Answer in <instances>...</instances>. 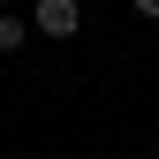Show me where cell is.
<instances>
[{"instance_id": "cell-1", "label": "cell", "mask_w": 159, "mask_h": 159, "mask_svg": "<svg viewBox=\"0 0 159 159\" xmlns=\"http://www.w3.org/2000/svg\"><path fill=\"white\" fill-rule=\"evenodd\" d=\"M30 30H46V38H76V30H84V8H76V0H38V8H30Z\"/></svg>"}, {"instance_id": "cell-2", "label": "cell", "mask_w": 159, "mask_h": 159, "mask_svg": "<svg viewBox=\"0 0 159 159\" xmlns=\"http://www.w3.org/2000/svg\"><path fill=\"white\" fill-rule=\"evenodd\" d=\"M23 38H30V23H23V15H8V8H0V53H15Z\"/></svg>"}, {"instance_id": "cell-3", "label": "cell", "mask_w": 159, "mask_h": 159, "mask_svg": "<svg viewBox=\"0 0 159 159\" xmlns=\"http://www.w3.org/2000/svg\"><path fill=\"white\" fill-rule=\"evenodd\" d=\"M136 15H152V23H159V0H136Z\"/></svg>"}, {"instance_id": "cell-4", "label": "cell", "mask_w": 159, "mask_h": 159, "mask_svg": "<svg viewBox=\"0 0 159 159\" xmlns=\"http://www.w3.org/2000/svg\"><path fill=\"white\" fill-rule=\"evenodd\" d=\"M0 8H8V0H0Z\"/></svg>"}]
</instances>
